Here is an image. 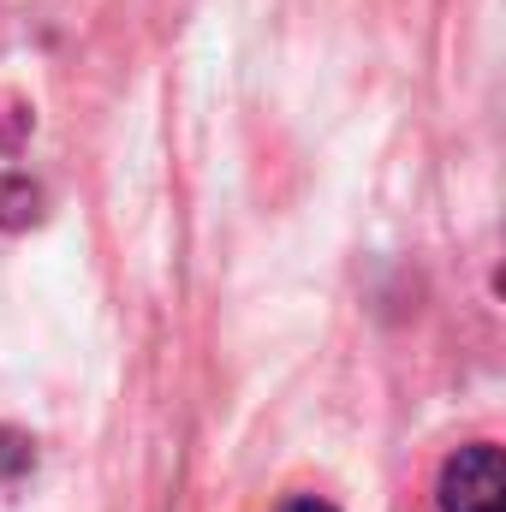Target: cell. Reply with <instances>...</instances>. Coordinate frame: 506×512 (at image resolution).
I'll use <instances>...</instances> for the list:
<instances>
[{
	"label": "cell",
	"instance_id": "2",
	"mask_svg": "<svg viewBox=\"0 0 506 512\" xmlns=\"http://www.w3.org/2000/svg\"><path fill=\"white\" fill-rule=\"evenodd\" d=\"M280 512H334V507H328V501H316V495H298L292 507H280Z\"/></svg>",
	"mask_w": 506,
	"mask_h": 512
},
{
	"label": "cell",
	"instance_id": "1",
	"mask_svg": "<svg viewBox=\"0 0 506 512\" xmlns=\"http://www.w3.org/2000/svg\"><path fill=\"white\" fill-rule=\"evenodd\" d=\"M501 495H506V471L495 441H471L441 465V483H435L441 512H501Z\"/></svg>",
	"mask_w": 506,
	"mask_h": 512
}]
</instances>
